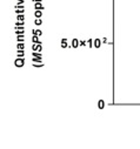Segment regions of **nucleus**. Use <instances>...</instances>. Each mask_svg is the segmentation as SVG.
Here are the masks:
<instances>
[{
	"instance_id": "f257e3e1",
	"label": "nucleus",
	"mask_w": 140,
	"mask_h": 149,
	"mask_svg": "<svg viewBox=\"0 0 140 149\" xmlns=\"http://www.w3.org/2000/svg\"><path fill=\"white\" fill-rule=\"evenodd\" d=\"M14 66H15L17 68H21V67H24V66H25V59H24V58H18V56H17V59L14 60Z\"/></svg>"
},
{
	"instance_id": "f03ea898",
	"label": "nucleus",
	"mask_w": 140,
	"mask_h": 149,
	"mask_svg": "<svg viewBox=\"0 0 140 149\" xmlns=\"http://www.w3.org/2000/svg\"><path fill=\"white\" fill-rule=\"evenodd\" d=\"M34 10H44V5L40 0H34Z\"/></svg>"
},
{
	"instance_id": "7ed1b4c3",
	"label": "nucleus",
	"mask_w": 140,
	"mask_h": 149,
	"mask_svg": "<svg viewBox=\"0 0 140 149\" xmlns=\"http://www.w3.org/2000/svg\"><path fill=\"white\" fill-rule=\"evenodd\" d=\"M41 49H43L41 44H33V46H32V51H34V52H41Z\"/></svg>"
},
{
	"instance_id": "20e7f679",
	"label": "nucleus",
	"mask_w": 140,
	"mask_h": 149,
	"mask_svg": "<svg viewBox=\"0 0 140 149\" xmlns=\"http://www.w3.org/2000/svg\"><path fill=\"white\" fill-rule=\"evenodd\" d=\"M15 34H17V35H20V34H25V31H24V26H18V27H15Z\"/></svg>"
},
{
	"instance_id": "39448f33",
	"label": "nucleus",
	"mask_w": 140,
	"mask_h": 149,
	"mask_svg": "<svg viewBox=\"0 0 140 149\" xmlns=\"http://www.w3.org/2000/svg\"><path fill=\"white\" fill-rule=\"evenodd\" d=\"M79 46H80V41L78 39H73L72 40V47L73 48H78Z\"/></svg>"
},
{
	"instance_id": "423d86ee",
	"label": "nucleus",
	"mask_w": 140,
	"mask_h": 149,
	"mask_svg": "<svg viewBox=\"0 0 140 149\" xmlns=\"http://www.w3.org/2000/svg\"><path fill=\"white\" fill-rule=\"evenodd\" d=\"M93 46H94L95 48H99V47L101 46V40H100V39H94V41H93Z\"/></svg>"
},
{
	"instance_id": "0eeeda50",
	"label": "nucleus",
	"mask_w": 140,
	"mask_h": 149,
	"mask_svg": "<svg viewBox=\"0 0 140 149\" xmlns=\"http://www.w3.org/2000/svg\"><path fill=\"white\" fill-rule=\"evenodd\" d=\"M43 34V31L41 29H32V35H38L40 36Z\"/></svg>"
},
{
	"instance_id": "6e6552de",
	"label": "nucleus",
	"mask_w": 140,
	"mask_h": 149,
	"mask_svg": "<svg viewBox=\"0 0 140 149\" xmlns=\"http://www.w3.org/2000/svg\"><path fill=\"white\" fill-rule=\"evenodd\" d=\"M32 62L40 63V62H43V58H40V56H33V59H32Z\"/></svg>"
},
{
	"instance_id": "1a4fd4ad",
	"label": "nucleus",
	"mask_w": 140,
	"mask_h": 149,
	"mask_svg": "<svg viewBox=\"0 0 140 149\" xmlns=\"http://www.w3.org/2000/svg\"><path fill=\"white\" fill-rule=\"evenodd\" d=\"M32 42L33 44H41V41L38 39V35H33L32 36Z\"/></svg>"
},
{
	"instance_id": "9d476101",
	"label": "nucleus",
	"mask_w": 140,
	"mask_h": 149,
	"mask_svg": "<svg viewBox=\"0 0 140 149\" xmlns=\"http://www.w3.org/2000/svg\"><path fill=\"white\" fill-rule=\"evenodd\" d=\"M60 46H61V48H67V47H68V45H67V39H61Z\"/></svg>"
},
{
	"instance_id": "9b49d317",
	"label": "nucleus",
	"mask_w": 140,
	"mask_h": 149,
	"mask_svg": "<svg viewBox=\"0 0 140 149\" xmlns=\"http://www.w3.org/2000/svg\"><path fill=\"white\" fill-rule=\"evenodd\" d=\"M41 11L43 10H36V12H34V17H36V18H41V15H43Z\"/></svg>"
},
{
	"instance_id": "f8f14e48",
	"label": "nucleus",
	"mask_w": 140,
	"mask_h": 149,
	"mask_svg": "<svg viewBox=\"0 0 140 149\" xmlns=\"http://www.w3.org/2000/svg\"><path fill=\"white\" fill-rule=\"evenodd\" d=\"M98 108L99 109H104L105 108V101L104 100H99L98 101Z\"/></svg>"
},
{
	"instance_id": "ddd939ff",
	"label": "nucleus",
	"mask_w": 140,
	"mask_h": 149,
	"mask_svg": "<svg viewBox=\"0 0 140 149\" xmlns=\"http://www.w3.org/2000/svg\"><path fill=\"white\" fill-rule=\"evenodd\" d=\"M24 54H25V51L24 49H18V53H17V56L18 58H24Z\"/></svg>"
},
{
	"instance_id": "4468645a",
	"label": "nucleus",
	"mask_w": 140,
	"mask_h": 149,
	"mask_svg": "<svg viewBox=\"0 0 140 149\" xmlns=\"http://www.w3.org/2000/svg\"><path fill=\"white\" fill-rule=\"evenodd\" d=\"M17 40H18L19 42H22V41L25 40V36H24V34H20V35H17Z\"/></svg>"
},
{
	"instance_id": "2eb2a0df",
	"label": "nucleus",
	"mask_w": 140,
	"mask_h": 149,
	"mask_svg": "<svg viewBox=\"0 0 140 149\" xmlns=\"http://www.w3.org/2000/svg\"><path fill=\"white\" fill-rule=\"evenodd\" d=\"M34 24H36L37 26H40V25L43 24V21H41L40 18H36V20H34Z\"/></svg>"
},
{
	"instance_id": "dca6fc26",
	"label": "nucleus",
	"mask_w": 140,
	"mask_h": 149,
	"mask_svg": "<svg viewBox=\"0 0 140 149\" xmlns=\"http://www.w3.org/2000/svg\"><path fill=\"white\" fill-rule=\"evenodd\" d=\"M32 65H33V67H34V68H38V67H43V66H44V62H40V63L32 62Z\"/></svg>"
},
{
	"instance_id": "f3484780",
	"label": "nucleus",
	"mask_w": 140,
	"mask_h": 149,
	"mask_svg": "<svg viewBox=\"0 0 140 149\" xmlns=\"http://www.w3.org/2000/svg\"><path fill=\"white\" fill-rule=\"evenodd\" d=\"M17 49H25V44L19 42V44L17 45Z\"/></svg>"
},
{
	"instance_id": "a211bd4d",
	"label": "nucleus",
	"mask_w": 140,
	"mask_h": 149,
	"mask_svg": "<svg viewBox=\"0 0 140 149\" xmlns=\"http://www.w3.org/2000/svg\"><path fill=\"white\" fill-rule=\"evenodd\" d=\"M25 12V8H15V13L17 14H22Z\"/></svg>"
},
{
	"instance_id": "6ab92c4d",
	"label": "nucleus",
	"mask_w": 140,
	"mask_h": 149,
	"mask_svg": "<svg viewBox=\"0 0 140 149\" xmlns=\"http://www.w3.org/2000/svg\"><path fill=\"white\" fill-rule=\"evenodd\" d=\"M17 20H19V21H24V20H25V15H24V14H18Z\"/></svg>"
},
{
	"instance_id": "aec40b11",
	"label": "nucleus",
	"mask_w": 140,
	"mask_h": 149,
	"mask_svg": "<svg viewBox=\"0 0 140 149\" xmlns=\"http://www.w3.org/2000/svg\"><path fill=\"white\" fill-rule=\"evenodd\" d=\"M32 55H33V56H40V58H43L40 52H34V51H33V52H32Z\"/></svg>"
},
{
	"instance_id": "412c9836",
	"label": "nucleus",
	"mask_w": 140,
	"mask_h": 149,
	"mask_svg": "<svg viewBox=\"0 0 140 149\" xmlns=\"http://www.w3.org/2000/svg\"><path fill=\"white\" fill-rule=\"evenodd\" d=\"M18 26H24V21H19V20H18V21L15 22V27H18Z\"/></svg>"
},
{
	"instance_id": "4be33fe9",
	"label": "nucleus",
	"mask_w": 140,
	"mask_h": 149,
	"mask_svg": "<svg viewBox=\"0 0 140 149\" xmlns=\"http://www.w3.org/2000/svg\"><path fill=\"white\" fill-rule=\"evenodd\" d=\"M17 5H24V0H17Z\"/></svg>"
},
{
	"instance_id": "5701e85b",
	"label": "nucleus",
	"mask_w": 140,
	"mask_h": 149,
	"mask_svg": "<svg viewBox=\"0 0 140 149\" xmlns=\"http://www.w3.org/2000/svg\"><path fill=\"white\" fill-rule=\"evenodd\" d=\"M87 46H88V47H92V39L87 40Z\"/></svg>"
},
{
	"instance_id": "b1692460",
	"label": "nucleus",
	"mask_w": 140,
	"mask_h": 149,
	"mask_svg": "<svg viewBox=\"0 0 140 149\" xmlns=\"http://www.w3.org/2000/svg\"><path fill=\"white\" fill-rule=\"evenodd\" d=\"M80 46H87V41H80Z\"/></svg>"
}]
</instances>
